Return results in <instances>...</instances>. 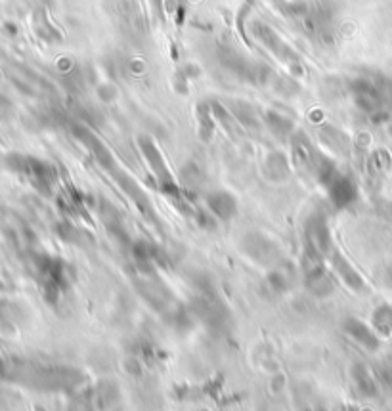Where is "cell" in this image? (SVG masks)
I'll list each match as a JSON object with an SVG mask.
<instances>
[{"instance_id":"cell-16","label":"cell","mask_w":392,"mask_h":411,"mask_svg":"<svg viewBox=\"0 0 392 411\" xmlns=\"http://www.w3.org/2000/svg\"><path fill=\"white\" fill-rule=\"evenodd\" d=\"M233 115L238 117L239 123H243L245 126H256V113L255 109L251 108L249 103H243V101H236L232 106Z\"/></svg>"},{"instance_id":"cell-5","label":"cell","mask_w":392,"mask_h":411,"mask_svg":"<svg viewBox=\"0 0 392 411\" xmlns=\"http://www.w3.org/2000/svg\"><path fill=\"white\" fill-rule=\"evenodd\" d=\"M138 146L142 149L144 157H146V161L154 171L155 178L159 180V184L163 186V190L166 191H176V184H174L173 176L169 173V168H166V163L161 156V151L157 149L155 142L149 136H140L138 138Z\"/></svg>"},{"instance_id":"cell-11","label":"cell","mask_w":392,"mask_h":411,"mask_svg":"<svg viewBox=\"0 0 392 411\" xmlns=\"http://www.w3.org/2000/svg\"><path fill=\"white\" fill-rule=\"evenodd\" d=\"M331 263L335 274L345 281V285H348L351 289H354V291H363V289H366V281H363L362 275L358 274V270L354 268L341 253H337V250L333 253Z\"/></svg>"},{"instance_id":"cell-15","label":"cell","mask_w":392,"mask_h":411,"mask_svg":"<svg viewBox=\"0 0 392 411\" xmlns=\"http://www.w3.org/2000/svg\"><path fill=\"white\" fill-rule=\"evenodd\" d=\"M375 328L383 333H392V306L391 304H381L373 312Z\"/></svg>"},{"instance_id":"cell-1","label":"cell","mask_w":392,"mask_h":411,"mask_svg":"<svg viewBox=\"0 0 392 411\" xmlns=\"http://www.w3.org/2000/svg\"><path fill=\"white\" fill-rule=\"evenodd\" d=\"M351 96L363 113L377 115L385 109V106H388L385 78L383 81H373V78L368 77L354 78L351 83Z\"/></svg>"},{"instance_id":"cell-4","label":"cell","mask_w":392,"mask_h":411,"mask_svg":"<svg viewBox=\"0 0 392 411\" xmlns=\"http://www.w3.org/2000/svg\"><path fill=\"white\" fill-rule=\"evenodd\" d=\"M321 256L306 253V266H304V285L310 295L316 298H329L335 293V281L331 274L320 264Z\"/></svg>"},{"instance_id":"cell-3","label":"cell","mask_w":392,"mask_h":411,"mask_svg":"<svg viewBox=\"0 0 392 411\" xmlns=\"http://www.w3.org/2000/svg\"><path fill=\"white\" fill-rule=\"evenodd\" d=\"M304 239H306V253L310 255L323 256L331 250V230H329L327 216L323 213H314L306 218Z\"/></svg>"},{"instance_id":"cell-6","label":"cell","mask_w":392,"mask_h":411,"mask_svg":"<svg viewBox=\"0 0 392 411\" xmlns=\"http://www.w3.org/2000/svg\"><path fill=\"white\" fill-rule=\"evenodd\" d=\"M326 188L329 199L337 209H348L352 203L358 199V186L348 174L337 173Z\"/></svg>"},{"instance_id":"cell-9","label":"cell","mask_w":392,"mask_h":411,"mask_svg":"<svg viewBox=\"0 0 392 411\" xmlns=\"http://www.w3.org/2000/svg\"><path fill=\"white\" fill-rule=\"evenodd\" d=\"M207 210L218 220H232L238 215V199L232 191L214 190L207 196Z\"/></svg>"},{"instance_id":"cell-7","label":"cell","mask_w":392,"mask_h":411,"mask_svg":"<svg viewBox=\"0 0 392 411\" xmlns=\"http://www.w3.org/2000/svg\"><path fill=\"white\" fill-rule=\"evenodd\" d=\"M241 247H243V250L251 256V258H255L256 263L261 264L276 263L279 256L278 245L273 243L272 239H268L266 235H262V233L256 232L247 233L243 238Z\"/></svg>"},{"instance_id":"cell-12","label":"cell","mask_w":392,"mask_h":411,"mask_svg":"<svg viewBox=\"0 0 392 411\" xmlns=\"http://www.w3.org/2000/svg\"><path fill=\"white\" fill-rule=\"evenodd\" d=\"M264 167H266L268 176L276 180V182H283L289 176V161H287V157L281 151H272L266 157Z\"/></svg>"},{"instance_id":"cell-8","label":"cell","mask_w":392,"mask_h":411,"mask_svg":"<svg viewBox=\"0 0 392 411\" xmlns=\"http://www.w3.org/2000/svg\"><path fill=\"white\" fill-rule=\"evenodd\" d=\"M73 134L79 138V142H83L84 146H86V149L94 156V159L100 163L101 167L106 168V171H109V173H114L115 168H117L114 156H111V151L101 143V140L96 136L94 132H90L86 126H75V128H73Z\"/></svg>"},{"instance_id":"cell-14","label":"cell","mask_w":392,"mask_h":411,"mask_svg":"<svg viewBox=\"0 0 392 411\" xmlns=\"http://www.w3.org/2000/svg\"><path fill=\"white\" fill-rule=\"evenodd\" d=\"M264 121H266V125L270 126V131L276 134L278 138H287L289 134H291L293 131V121L289 119V117H286V115L278 113V111H268L266 117H264Z\"/></svg>"},{"instance_id":"cell-2","label":"cell","mask_w":392,"mask_h":411,"mask_svg":"<svg viewBox=\"0 0 392 411\" xmlns=\"http://www.w3.org/2000/svg\"><path fill=\"white\" fill-rule=\"evenodd\" d=\"M251 33L255 35V39L261 42L262 46H266L270 54L276 56V58H278L279 61H283L286 66H301L297 52H295L270 25H266L264 21H253Z\"/></svg>"},{"instance_id":"cell-10","label":"cell","mask_w":392,"mask_h":411,"mask_svg":"<svg viewBox=\"0 0 392 411\" xmlns=\"http://www.w3.org/2000/svg\"><path fill=\"white\" fill-rule=\"evenodd\" d=\"M343 329H345V333L348 335L354 342L363 346L366 350H379L381 339L377 337L373 329L369 328L366 322H362V320H358V318H346L345 322H343Z\"/></svg>"},{"instance_id":"cell-13","label":"cell","mask_w":392,"mask_h":411,"mask_svg":"<svg viewBox=\"0 0 392 411\" xmlns=\"http://www.w3.org/2000/svg\"><path fill=\"white\" fill-rule=\"evenodd\" d=\"M293 283V272H287V268L276 266L270 270V274L266 278V285L273 291V295H281L291 289Z\"/></svg>"}]
</instances>
